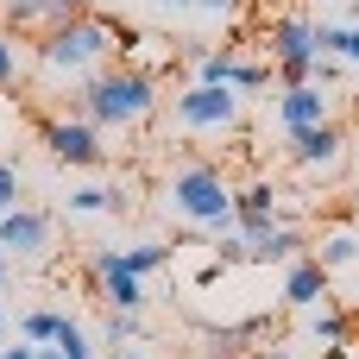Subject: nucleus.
Wrapping results in <instances>:
<instances>
[{"label":"nucleus","instance_id":"9d476101","mask_svg":"<svg viewBox=\"0 0 359 359\" xmlns=\"http://www.w3.org/2000/svg\"><path fill=\"white\" fill-rule=\"evenodd\" d=\"M196 82H202V88H227V95H252V88L271 82V69H265V63H246L240 50L221 44V50H208V57L196 63Z\"/></svg>","mask_w":359,"mask_h":359},{"label":"nucleus","instance_id":"423d86ee","mask_svg":"<svg viewBox=\"0 0 359 359\" xmlns=\"http://www.w3.org/2000/svg\"><path fill=\"white\" fill-rule=\"evenodd\" d=\"M38 145H44L57 164H69V170H101V164H107V145H101V133H95L88 120H69V114H57V120H38Z\"/></svg>","mask_w":359,"mask_h":359},{"label":"nucleus","instance_id":"7c9ffc66","mask_svg":"<svg viewBox=\"0 0 359 359\" xmlns=\"http://www.w3.org/2000/svg\"><path fill=\"white\" fill-rule=\"evenodd\" d=\"M6 271H13V265H6V259H0V284H6Z\"/></svg>","mask_w":359,"mask_h":359},{"label":"nucleus","instance_id":"473e14b6","mask_svg":"<svg viewBox=\"0 0 359 359\" xmlns=\"http://www.w3.org/2000/svg\"><path fill=\"white\" fill-rule=\"evenodd\" d=\"M82 6H88V0H82Z\"/></svg>","mask_w":359,"mask_h":359},{"label":"nucleus","instance_id":"ddd939ff","mask_svg":"<svg viewBox=\"0 0 359 359\" xmlns=\"http://www.w3.org/2000/svg\"><path fill=\"white\" fill-rule=\"evenodd\" d=\"M328 303V271L316 265V259H290L284 265V309H322Z\"/></svg>","mask_w":359,"mask_h":359},{"label":"nucleus","instance_id":"5701e85b","mask_svg":"<svg viewBox=\"0 0 359 359\" xmlns=\"http://www.w3.org/2000/svg\"><path fill=\"white\" fill-rule=\"evenodd\" d=\"M13 208H25V177H19V164L0 158V215H13Z\"/></svg>","mask_w":359,"mask_h":359},{"label":"nucleus","instance_id":"2f4dec72","mask_svg":"<svg viewBox=\"0 0 359 359\" xmlns=\"http://www.w3.org/2000/svg\"><path fill=\"white\" fill-rule=\"evenodd\" d=\"M0 259H6V252H0Z\"/></svg>","mask_w":359,"mask_h":359},{"label":"nucleus","instance_id":"412c9836","mask_svg":"<svg viewBox=\"0 0 359 359\" xmlns=\"http://www.w3.org/2000/svg\"><path fill=\"white\" fill-rule=\"evenodd\" d=\"M50 347H57L63 359H95V334H88L76 316H63V328H57V341H50Z\"/></svg>","mask_w":359,"mask_h":359},{"label":"nucleus","instance_id":"f3484780","mask_svg":"<svg viewBox=\"0 0 359 359\" xmlns=\"http://www.w3.org/2000/svg\"><path fill=\"white\" fill-rule=\"evenodd\" d=\"M114 259H120V271H133V278L145 284V271L170 265V246H164V240H133V246H114Z\"/></svg>","mask_w":359,"mask_h":359},{"label":"nucleus","instance_id":"39448f33","mask_svg":"<svg viewBox=\"0 0 359 359\" xmlns=\"http://www.w3.org/2000/svg\"><path fill=\"white\" fill-rule=\"evenodd\" d=\"M265 44H271V63H278V76L297 88V82H316V19H303V13H284L271 32H265Z\"/></svg>","mask_w":359,"mask_h":359},{"label":"nucleus","instance_id":"f257e3e1","mask_svg":"<svg viewBox=\"0 0 359 359\" xmlns=\"http://www.w3.org/2000/svg\"><path fill=\"white\" fill-rule=\"evenodd\" d=\"M126 38H133V25L101 19V13H82V19H69V25H57V32L38 38V69L50 82L88 88L101 69H114V50H126Z\"/></svg>","mask_w":359,"mask_h":359},{"label":"nucleus","instance_id":"7ed1b4c3","mask_svg":"<svg viewBox=\"0 0 359 359\" xmlns=\"http://www.w3.org/2000/svg\"><path fill=\"white\" fill-rule=\"evenodd\" d=\"M158 202L170 221H183L196 233H215V240L233 233V183L221 164H177L158 189Z\"/></svg>","mask_w":359,"mask_h":359},{"label":"nucleus","instance_id":"6ab92c4d","mask_svg":"<svg viewBox=\"0 0 359 359\" xmlns=\"http://www.w3.org/2000/svg\"><path fill=\"white\" fill-rule=\"evenodd\" d=\"M316 57H341L359 69V25H316Z\"/></svg>","mask_w":359,"mask_h":359},{"label":"nucleus","instance_id":"cd10ccee","mask_svg":"<svg viewBox=\"0 0 359 359\" xmlns=\"http://www.w3.org/2000/svg\"><path fill=\"white\" fill-rule=\"evenodd\" d=\"M38 359H63V353H57V347H38Z\"/></svg>","mask_w":359,"mask_h":359},{"label":"nucleus","instance_id":"9b49d317","mask_svg":"<svg viewBox=\"0 0 359 359\" xmlns=\"http://www.w3.org/2000/svg\"><path fill=\"white\" fill-rule=\"evenodd\" d=\"M328 120H334V88L297 82V88L278 95V126H284V139H290V133H309V126H328Z\"/></svg>","mask_w":359,"mask_h":359},{"label":"nucleus","instance_id":"a878e982","mask_svg":"<svg viewBox=\"0 0 359 359\" xmlns=\"http://www.w3.org/2000/svg\"><path fill=\"white\" fill-rule=\"evenodd\" d=\"M0 359H38V347H0Z\"/></svg>","mask_w":359,"mask_h":359},{"label":"nucleus","instance_id":"1a4fd4ad","mask_svg":"<svg viewBox=\"0 0 359 359\" xmlns=\"http://www.w3.org/2000/svg\"><path fill=\"white\" fill-rule=\"evenodd\" d=\"M57 246V221L44 215V208H13V215H0V252L6 259H44Z\"/></svg>","mask_w":359,"mask_h":359},{"label":"nucleus","instance_id":"6e6552de","mask_svg":"<svg viewBox=\"0 0 359 359\" xmlns=\"http://www.w3.org/2000/svg\"><path fill=\"white\" fill-rule=\"evenodd\" d=\"M88 278H95L107 316H139V309H145V284H139L133 271H120L114 246H95V252H88Z\"/></svg>","mask_w":359,"mask_h":359},{"label":"nucleus","instance_id":"f03ea898","mask_svg":"<svg viewBox=\"0 0 359 359\" xmlns=\"http://www.w3.org/2000/svg\"><path fill=\"white\" fill-rule=\"evenodd\" d=\"M158 101H164V95H158V76L120 63V69H101L88 88H76V120H88L95 133H101V126L139 133V126L158 114Z\"/></svg>","mask_w":359,"mask_h":359},{"label":"nucleus","instance_id":"a211bd4d","mask_svg":"<svg viewBox=\"0 0 359 359\" xmlns=\"http://www.w3.org/2000/svg\"><path fill=\"white\" fill-rule=\"evenodd\" d=\"M252 334H259V322H233V328H202V353H208V359H240Z\"/></svg>","mask_w":359,"mask_h":359},{"label":"nucleus","instance_id":"c756f323","mask_svg":"<svg viewBox=\"0 0 359 359\" xmlns=\"http://www.w3.org/2000/svg\"><path fill=\"white\" fill-rule=\"evenodd\" d=\"M114 359H145V353H133V347H126V353H114Z\"/></svg>","mask_w":359,"mask_h":359},{"label":"nucleus","instance_id":"20e7f679","mask_svg":"<svg viewBox=\"0 0 359 359\" xmlns=\"http://www.w3.org/2000/svg\"><path fill=\"white\" fill-rule=\"evenodd\" d=\"M170 120H177L189 139L240 133V95H227V88H202V82H183V88L170 95Z\"/></svg>","mask_w":359,"mask_h":359},{"label":"nucleus","instance_id":"b1692460","mask_svg":"<svg viewBox=\"0 0 359 359\" xmlns=\"http://www.w3.org/2000/svg\"><path fill=\"white\" fill-rule=\"evenodd\" d=\"M25 76V57H19V44H13V32H0V88H13Z\"/></svg>","mask_w":359,"mask_h":359},{"label":"nucleus","instance_id":"dca6fc26","mask_svg":"<svg viewBox=\"0 0 359 359\" xmlns=\"http://www.w3.org/2000/svg\"><path fill=\"white\" fill-rule=\"evenodd\" d=\"M63 208H69V215H120L126 202H120L114 183H76V189L63 196Z\"/></svg>","mask_w":359,"mask_h":359},{"label":"nucleus","instance_id":"f8f14e48","mask_svg":"<svg viewBox=\"0 0 359 359\" xmlns=\"http://www.w3.org/2000/svg\"><path fill=\"white\" fill-rule=\"evenodd\" d=\"M88 6L82 0H6V25H19V32H57V25H69V19H82Z\"/></svg>","mask_w":359,"mask_h":359},{"label":"nucleus","instance_id":"4be33fe9","mask_svg":"<svg viewBox=\"0 0 359 359\" xmlns=\"http://www.w3.org/2000/svg\"><path fill=\"white\" fill-rule=\"evenodd\" d=\"M133 341H139V316H107V328H101L95 347H107V359H114V353H126Z\"/></svg>","mask_w":359,"mask_h":359},{"label":"nucleus","instance_id":"aec40b11","mask_svg":"<svg viewBox=\"0 0 359 359\" xmlns=\"http://www.w3.org/2000/svg\"><path fill=\"white\" fill-rule=\"evenodd\" d=\"M57 328H63V309H25V316H19V341H25V347H50Z\"/></svg>","mask_w":359,"mask_h":359},{"label":"nucleus","instance_id":"393cba45","mask_svg":"<svg viewBox=\"0 0 359 359\" xmlns=\"http://www.w3.org/2000/svg\"><path fill=\"white\" fill-rule=\"evenodd\" d=\"M189 6H196V13H208V19H227L240 0H189Z\"/></svg>","mask_w":359,"mask_h":359},{"label":"nucleus","instance_id":"c85d7f7f","mask_svg":"<svg viewBox=\"0 0 359 359\" xmlns=\"http://www.w3.org/2000/svg\"><path fill=\"white\" fill-rule=\"evenodd\" d=\"M0 347H6V309H0Z\"/></svg>","mask_w":359,"mask_h":359},{"label":"nucleus","instance_id":"2eb2a0df","mask_svg":"<svg viewBox=\"0 0 359 359\" xmlns=\"http://www.w3.org/2000/svg\"><path fill=\"white\" fill-rule=\"evenodd\" d=\"M309 259H316L328 278H334V271H353V265H359V233H353V227H334V233H322Z\"/></svg>","mask_w":359,"mask_h":359},{"label":"nucleus","instance_id":"bb28decb","mask_svg":"<svg viewBox=\"0 0 359 359\" xmlns=\"http://www.w3.org/2000/svg\"><path fill=\"white\" fill-rule=\"evenodd\" d=\"M158 6H170V13H183V6H189V0H158Z\"/></svg>","mask_w":359,"mask_h":359},{"label":"nucleus","instance_id":"0eeeda50","mask_svg":"<svg viewBox=\"0 0 359 359\" xmlns=\"http://www.w3.org/2000/svg\"><path fill=\"white\" fill-rule=\"evenodd\" d=\"M284 158H290L303 177H341V164H347V133H341V120L309 126V133H290Z\"/></svg>","mask_w":359,"mask_h":359},{"label":"nucleus","instance_id":"4468645a","mask_svg":"<svg viewBox=\"0 0 359 359\" xmlns=\"http://www.w3.org/2000/svg\"><path fill=\"white\" fill-rule=\"evenodd\" d=\"M303 341H309V347H322L328 359H341V353H347V341H353V316H347V309H334V303H322V309H309V316H303Z\"/></svg>","mask_w":359,"mask_h":359}]
</instances>
